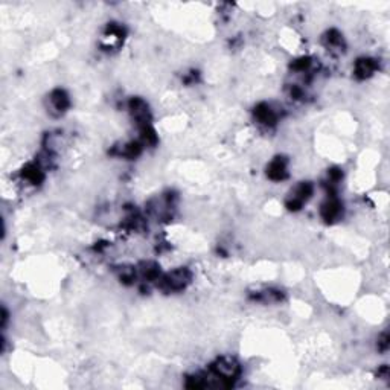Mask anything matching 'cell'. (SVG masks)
Wrapping results in <instances>:
<instances>
[{
	"label": "cell",
	"mask_w": 390,
	"mask_h": 390,
	"mask_svg": "<svg viewBox=\"0 0 390 390\" xmlns=\"http://www.w3.org/2000/svg\"><path fill=\"white\" fill-rule=\"evenodd\" d=\"M189 279H191V273L188 270L179 269V270L168 273L162 279V287L168 291H179L189 284Z\"/></svg>",
	"instance_id": "1"
},
{
	"label": "cell",
	"mask_w": 390,
	"mask_h": 390,
	"mask_svg": "<svg viewBox=\"0 0 390 390\" xmlns=\"http://www.w3.org/2000/svg\"><path fill=\"white\" fill-rule=\"evenodd\" d=\"M267 174L271 180H282L285 179V174H287V168H285V163L284 160H280V159H276L270 163L269 166V171H267Z\"/></svg>",
	"instance_id": "2"
},
{
	"label": "cell",
	"mask_w": 390,
	"mask_h": 390,
	"mask_svg": "<svg viewBox=\"0 0 390 390\" xmlns=\"http://www.w3.org/2000/svg\"><path fill=\"white\" fill-rule=\"evenodd\" d=\"M51 102H52L55 110H58V112H64L69 107V98L63 90H55L51 95Z\"/></svg>",
	"instance_id": "3"
},
{
	"label": "cell",
	"mask_w": 390,
	"mask_h": 390,
	"mask_svg": "<svg viewBox=\"0 0 390 390\" xmlns=\"http://www.w3.org/2000/svg\"><path fill=\"white\" fill-rule=\"evenodd\" d=\"M338 213H340V203L335 200H328L322 206V216L328 221L334 220L335 216H338Z\"/></svg>",
	"instance_id": "4"
},
{
	"label": "cell",
	"mask_w": 390,
	"mask_h": 390,
	"mask_svg": "<svg viewBox=\"0 0 390 390\" xmlns=\"http://www.w3.org/2000/svg\"><path fill=\"white\" fill-rule=\"evenodd\" d=\"M373 70H375V63H373V60H370V58L360 60L357 63V67H355V73L360 78H366V76L372 75Z\"/></svg>",
	"instance_id": "5"
}]
</instances>
